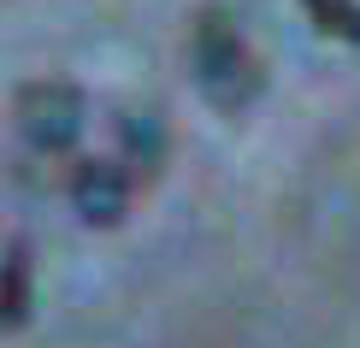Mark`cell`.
Masks as SVG:
<instances>
[{"mask_svg": "<svg viewBox=\"0 0 360 348\" xmlns=\"http://www.w3.org/2000/svg\"><path fill=\"white\" fill-rule=\"evenodd\" d=\"M189 53H195V77H201V89L219 101V107H248L254 101L260 71H254L243 36H236V24L224 18V12H207V18L195 24Z\"/></svg>", "mask_w": 360, "mask_h": 348, "instance_id": "1", "label": "cell"}, {"mask_svg": "<svg viewBox=\"0 0 360 348\" xmlns=\"http://www.w3.org/2000/svg\"><path fill=\"white\" fill-rule=\"evenodd\" d=\"M18 124L36 154H71L89 124V101L71 83H30L18 95Z\"/></svg>", "mask_w": 360, "mask_h": 348, "instance_id": "2", "label": "cell"}, {"mask_svg": "<svg viewBox=\"0 0 360 348\" xmlns=\"http://www.w3.org/2000/svg\"><path fill=\"white\" fill-rule=\"evenodd\" d=\"M71 207L83 213V224H118L130 213V172L118 160H83L71 172Z\"/></svg>", "mask_w": 360, "mask_h": 348, "instance_id": "3", "label": "cell"}, {"mask_svg": "<svg viewBox=\"0 0 360 348\" xmlns=\"http://www.w3.org/2000/svg\"><path fill=\"white\" fill-rule=\"evenodd\" d=\"M36 307V266H30L24 242L0 248V330H18Z\"/></svg>", "mask_w": 360, "mask_h": 348, "instance_id": "4", "label": "cell"}, {"mask_svg": "<svg viewBox=\"0 0 360 348\" xmlns=\"http://www.w3.org/2000/svg\"><path fill=\"white\" fill-rule=\"evenodd\" d=\"M118 136H124V160L136 165V172H160V160H166V130H160L154 112H130L124 124H118Z\"/></svg>", "mask_w": 360, "mask_h": 348, "instance_id": "5", "label": "cell"}, {"mask_svg": "<svg viewBox=\"0 0 360 348\" xmlns=\"http://www.w3.org/2000/svg\"><path fill=\"white\" fill-rule=\"evenodd\" d=\"M313 24L325 36H342V41H360V0H307Z\"/></svg>", "mask_w": 360, "mask_h": 348, "instance_id": "6", "label": "cell"}]
</instances>
